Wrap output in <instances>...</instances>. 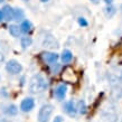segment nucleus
Masks as SVG:
<instances>
[{
    "instance_id": "nucleus-1",
    "label": "nucleus",
    "mask_w": 122,
    "mask_h": 122,
    "mask_svg": "<svg viewBox=\"0 0 122 122\" xmlns=\"http://www.w3.org/2000/svg\"><path fill=\"white\" fill-rule=\"evenodd\" d=\"M47 87V81L43 77V75H34L29 82V91L31 93H41Z\"/></svg>"
},
{
    "instance_id": "nucleus-2",
    "label": "nucleus",
    "mask_w": 122,
    "mask_h": 122,
    "mask_svg": "<svg viewBox=\"0 0 122 122\" xmlns=\"http://www.w3.org/2000/svg\"><path fill=\"white\" fill-rule=\"evenodd\" d=\"M54 107L52 104H45L39 109L38 112V122H48L51 115L53 114Z\"/></svg>"
},
{
    "instance_id": "nucleus-3",
    "label": "nucleus",
    "mask_w": 122,
    "mask_h": 122,
    "mask_svg": "<svg viewBox=\"0 0 122 122\" xmlns=\"http://www.w3.org/2000/svg\"><path fill=\"white\" fill-rule=\"evenodd\" d=\"M6 70H7L8 73H10V74H12V75H16V74H19V73L21 72L22 66L18 61L10 59V61L6 64Z\"/></svg>"
},
{
    "instance_id": "nucleus-4",
    "label": "nucleus",
    "mask_w": 122,
    "mask_h": 122,
    "mask_svg": "<svg viewBox=\"0 0 122 122\" xmlns=\"http://www.w3.org/2000/svg\"><path fill=\"white\" fill-rule=\"evenodd\" d=\"M62 77H63L64 81L70 82V83H75L77 81V75L75 74V72L72 68H70V67H67V68L64 70Z\"/></svg>"
},
{
    "instance_id": "nucleus-5",
    "label": "nucleus",
    "mask_w": 122,
    "mask_h": 122,
    "mask_svg": "<svg viewBox=\"0 0 122 122\" xmlns=\"http://www.w3.org/2000/svg\"><path fill=\"white\" fill-rule=\"evenodd\" d=\"M35 107V102H34V99L31 97H26V99H24L21 101V103H20V109H21V111L24 112H29L31 111Z\"/></svg>"
},
{
    "instance_id": "nucleus-6",
    "label": "nucleus",
    "mask_w": 122,
    "mask_h": 122,
    "mask_svg": "<svg viewBox=\"0 0 122 122\" xmlns=\"http://www.w3.org/2000/svg\"><path fill=\"white\" fill-rule=\"evenodd\" d=\"M63 109H64V111L66 112L67 114H70L71 117H74V115L76 114V111H77V109H76V107H75V104L73 101H67V102H65Z\"/></svg>"
},
{
    "instance_id": "nucleus-7",
    "label": "nucleus",
    "mask_w": 122,
    "mask_h": 122,
    "mask_svg": "<svg viewBox=\"0 0 122 122\" xmlns=\"http://www.w3.org/2000/svg\"><path fill=\"white\" fill-rule=\"evenodd\" d=\"M66 91H67V86L65 84H61L54 91V95L58 99V100H64L65 95H66Z\"/></svg>"
},
{
    "instance_id": "nucleus-8",
    "label": "nucleus",
    "mask_w": 122,
    "mask_h": 122,
    "mask_svg": "<svg viewBox=\"0 0 122 122\" xmlns=\"http://www.w3.org/2000/svg\"><path fill=\"white\" fill-rule=\"evenodd\" d=\"M2 14H4V18L8 21L14 20V9L10 6H5L2 8Z\"/></svg>"
},
{
    "instance_id": "nucleus-9",
    "label": "nucleus",
    "mask_w": 122,
    "mask_h": 122,
    "mask_svg": "<svg viewBox=\"0 0 122 122\" xmlns=\"http://www.w3.org/2000/svg\"><path fill=\"white\" fill-rule=\"evenodd\" d=\"M43 58H44V61L46 63L53 64L58 59V55L56 53H44L43 54Z\"/></svg>"
},
{
    "instance_id": "nucleus-10",
    "label": "nucleus",
    "mask_w": 122,
    "mask_h": 122,
    "mask_svg": "<svg viewBox=\"0 0 122 122\" xmlns=\"http://www.w3.org/2000/svg\"><path fill=\"white\" fill-rule=\"evenodd\" d=\"M72 59H73V54L71 53V51H68V49L63 51V53H62V62L67 64L70 63Z\"/></svg>"
},
{
    "instance_id": "nucleus-11",
    "label": "nucleus",
    "mask_w": 122,
    "mask_h": 122,
    "mask_svg": "<svg viewBox=\"0 0 122 122\" xmlns=\"http://www.w3.org/2000/svg\"><path fill=\"white\" fill-rule=\"evenodd\" d=\"M9 33H10L11 36L14 37H19L20 36V33H21V28L17 25H10L9 27Z\"/></svg>"
},
{
    "instance_id": "nucleus-12",
    "label": "nucleus",
    "mask_w": 122,
    "mask_h": 122,
    "mask_svg": "<svg viewBox=\"0 0 122 122\" xmlns=\"http://www.w3.org/2000/svg\"><path fill=\"white\" fill-rule=\"evenodd\" d=\"M20 28H21V31L24 33H28L30 29H31V22L29 20H24L20 25Z\"/></svg>"
},
{
    "instance_id": "nucleus-13",
    "label": "nucleus",
    "mask_w": 122,
    "mask_h": 122,
    "mask_svg": "<svg viewBox=\"0 0 122 122\" xmlns=\"http://www.w3.org/2000/svg\"><path fill=\"white\" fill-rule=\"evenodd\" d=\"M5 112L7 113L8 115H16L17 114V112H18V109L16 105H9L5 109Z\"/></svg>"
},
{
    "instance_id": "nucleus-14",
    "label": "nucleus",
    "mask_w": 122,
    "mask_h": 122,
    "mask_svg": "<svg viewBox=\"0 0 122 122\" xmlns=\"http://www.w3.org/2000/svg\"><path fill=\"white\" fill-rule=\"evenodd\" d=\"M24 18V11L21 9H14V20H21Z\"/></svg>"
},
{
    "instance_id": "nucleus-15",
    "label": "nucleus",
    "mask_w": 122,
    "mask_h": 122,
    "mask_svg": "<svg viewBox=\"0 0 122 122\" xmlns=\"http://www.w3.org/2000/svg\"><path fill=\"white\" fill-rule=\"evenodd\" d=\"M20 41H21V47L25 49V48L29 47L30 45H31V43H33V39H31L30 37H22Z\"/></svg>"
},
{
    "instance_id": "nucleus-16",
    "label": "nucleus",
    "mask_w": 122,
    "mask_h": 122,
    "mask_svg": "<svg viewBox=\"0 0 122 122\" xmlns=\"http://www.w3.org/2000/svg\"><path fill=\"white\" fill-rule=\"evenodd\" d=\"M78 111H80V113L81 114H85V112H86V105H85V102L84 101H80L78 102Z\"/></svg>"
},
{
    "instance_id": "nucleus-17",
    "label": "nucleus",
    "mask_w": 122,
    "mask_h": 122,
    "mask_svg": "<svg viewBox=\"0 0 122 122\" xmlns=\"http://www.w3.org/2000/svg\"><path fill=\"white\" fill-rule=\"evenodd\" d=\"M77 21H78V24H80V26H82V27H86L89 25L87 21H86V19L83 18V17H80V18L77 19Z\"/></svg>"
},
{
    "instance_id": "nucleus-18",
    "label": "nucleus",
    "mask_w": 122,
    "mask_h": 122,
    "mask_svg": "<svg viewBox=\"0 0 122 122\" xmlns=\"http://www.w3.org/2000/svg\"><path fill=\"white\" fill-rule=\"evenodd\" d=\"M54 122H63V118L62 117H55V119H54Z\"/></svg>"
},
{
    "instance_id": "nucleus-19",
    "label": "nucleus",
    "mask_w": 122,
    "mask_h": 122,
    "mask_svg": "<svg viewBox=\"0 0 122 122\" xmlns=\"http://www.w3.org/2000/svg\"><path fill=\"white\" fill-rule=\"evenodd\" d=\"M4 19V14H2V10H0V21Z\"/></svg>"
},
{
    "instance_id": "nucleus-20",
    "label": "nucleus",
    "mask_w": 122,
    "mask_h": 122,
    "mask_svg": "<svg viewBox=\"0 0 122 122\" xmlns=\"http://www.w3.org/2000/svg\"><path fill=\"white\" fill-rule=\"evenodd\" d=\"M105 1V4H107V5H111V2H112V0H104Z\"/></svg>"
},
{
    "instance_id": "nucleus-21",
    "label": "nucleus",
    "mask_w": 122,
    "mask_h": 122,
    "mask_svg": "<svg viewBox=\"0 0 122 122\" xmlns=\"http://www.w3.org/2000/svg\"><path fill=\"white\" fill-rule=\"evenodd\" d=\"M41 2H47L48 0H41Z\"/></svg>"
},
{
    "instance_id": "nucleus-22",
    "label": "nucleus",
    "mask_w": 122,
    "mask_h": 122,
    "mask_svg": "<svg viewBox=\"0 0 122 122\" xmlns=\"http://www.w3.org/2000/svg\"><path fill=\"white\" fill-rule=\"evenodd\" d=\"M91 1H93V2H97L99 0H91Z\"/></svg>"
},
{
    "instance_id": "nucleus-23",
    "label": "nucleus",
    "mask_w": 122,
    "mask_h": 122,
    "mask_svg": "<svg viewBox=\"0 0 122 122\" xmlns=\"http://www.w3.org/2000/svg\"><path fill=\"white\" fill-rule=\"evenodd\" d=\"M0 1H1V0H0Z\"/></svg>"
}]
</instances>
